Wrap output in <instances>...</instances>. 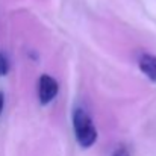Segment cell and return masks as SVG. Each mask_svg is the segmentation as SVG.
I'll return each mask as SVG.
<instances>
[{"instance_id":"277c9868","label":"cell","mask_w":156,"mask_h":156,"mask_svg":"<svg viewBox=\"0 0 156 156\" xmlns=\"http://www.w3.org/2000/svg\"><path fill=\"white\" fill-rule=\"evenodd\" d=\"M8 71H9V62H8L6 56H3L0 53V76L8 74Z\"/></svg>"},{"instance_id":"8992f818","label":"cell","mask_w":156,"mask_h":156,"mask_svg":"<svg viewBox=\"0 0 156 156\" xmlns=\"http://www.w3.org/2000/svg\"><path fill=\"white\" fill-rule=\"evenodd\" d=\"M3 105H5V97H3V94L0 93V114H2V111H3Z\"/></svg>"},{"instance_id":"5b68a950","label":"cell","mask_w":156,"mask_h":156,"mask_svg":"<svg viewBox=\"0 0 156 156\" xmlns=\"http://www.w3.org/2000/svg\"><path fill=\"white\" fill-rule=\"evenodd\" d=\"M112 156H130V153H129V150H127L126 147H118V149L112 153Z\"/></svg>"},{"instance_id":"7a4b0ae2","label":"cell","mask_w":156,"mask_h":156,"mask_svg":"<svg viewBox=\"0 0 156 156\" xmlns=\"http://www.w3.org/2000/svg\"><path fill=\"white\" fill-rule=\"evenodd\" d=\"M59 87L58 82L49 74H43L38 80V99L41 105H49L58 96Z\"/></svg>"},{"instance_id":"3957f363","label":"cell","mask_w":156,"mask_h":156,"mask_svg":"<svg viewBox=\"0 0 156 156\" xmlns=\"http://www.w3.org/2000/svg\"><path fill=\"white\" fill-rule=\"evenodd\" d=\"M138 65H140V70L152 82H156V56L155 55H150V53L141 55L140 61H138Z\"/></svg>"},{"instance_id":"6da1fadb","label":"cell","mask_w":156,"mask_h":156,"mask_svg":"<svg viewBox=\"0 0 156 156\" xmlns=\"http://www.w3.org/2000/svg\"><path fill=\"white\" fill-rule=\"evenodd\" d=\"M73 130L77 143L82 147H91L97 140V130L85 109L76 108L73 111Z\"/></svg>"}]
</instances>
